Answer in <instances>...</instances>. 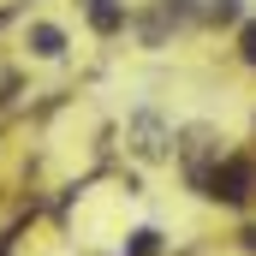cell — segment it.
<instances>
[{
  "label": "cell",
  "mask_w": 256,
  "mask_h": 256,
  "mask_svg": "<svg viewBox=\"0 0 256 256\" xmlns=\"http://www.w3.org/2000/svg\"><path fill=\"white\" fill-rule=\"evenodd\" d=\"M202 196H214V202H250V191H256V161H244V155H220L208 173H202V185H196Z\"/></svg>",
  "instance_id": "cell-1"
},
{
  "label": "cell",
  "mask_w": 256,
  "mask_h": 256,
  "mask_svg": "<svg viewBox=\"0 0 256 256\" xmlns=\"http://www.w3.org/2000/svg\"><path fill=\"white\" fill-rule=\"evenodd\" d=\"M126 143H131V155H137V161H149V167H155V161H167V155L179 149V143H173V126H167L161 114H149V108H143V114H131Z\"/></svg>",
  "instance_id": "cell-2"
},
{
  "label": "cell",
  "mask_w": 256,
  "mask_h": 256,
  "mask_svg": "<svg viewBox=\"0 0 256 256\" xmlns=\"http://www.w3.org/2000/svg\"><path fill=\"white\" fill-rule=\"evenodd\" d=\"M90 30L96 36H120L126 30V0H90Z\"/></svg>",
  "instance_id": "cell-3"
},
{
  "label": "cell",
  "mask_w": 256,
  "mask_h": 256,
  "mask_svg": "<svg viewBox=\"0 0 256 256\" xmlns=\"http://www.w3.org/2000/svg\"><path fill=\"white\" fill-rule=\"evenodd\" d=\"M24 42H30L36 60H60V54H66V30H60V24H30Z\"/></svg>",
  "instance_id": "cell-4"
},
{
  "label": "cell",
  "mask_w": 256,
  "mask_h": 256,
  "mask_svg": "<svg viewBox=\"0 0 256 256\" xmlns=\"http://www.w3.org/2000/svg\"><path fill=\"white\" fill-rule=\"evenodd\" d=\"M238 60L256 66V18H244V24H238Z\"/></svg>",
  "instance_id": "cell-5"
},
{
  "label": "cell",
  "mask_w": 256,
  "mask_h": 256,
  "mask_svg": "<svg viewBox=\"0 0 256 256\" xmlns=\"http://www.w3.org/2000/svg\"><path fill=\"white\" fill-rule=\"evenodd\" d=\"M155 250H161V232H155V226L131 232V256H155Z\"/></svg>",
  "instance_id": "cell-6"
},
{
  "label": "cell",
  "mask_w": 256,
  "mask_h": 256,
  "mask_svg": "<svg viewBox=\"0 0 256 256\" xmlns=\"http://www.w3.org/2000/svg\"><path fill=\"white\" fill-rule=\"evenodd\" d=\"M208 18L214 24H238V0H208Z\"/></svg>",
  "instance_id": "cell-7"
},
{
  "label": "cell",
  "mask_w": 256,
  "mask_h": 256,
  "mask_svg": "<svg viewBox=\"0 0 256 256\" xmlns=\"http://www.w3.org/2000/svg\"><path fill=\"white\" fill-rule=\"evenodd\" d=\"M244 238H250V244H256V232H244Z\"/></svg>",
  "instance_id": "cell-8"
}]
</instances>
